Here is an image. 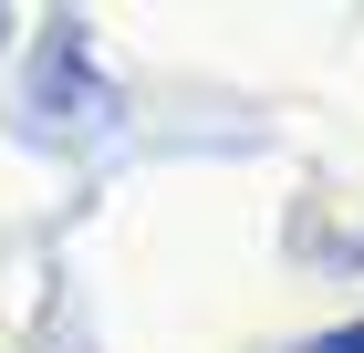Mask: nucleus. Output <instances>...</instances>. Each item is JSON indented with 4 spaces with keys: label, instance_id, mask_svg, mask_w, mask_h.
I'll list each match as a JSON object with an SVG mask.
<instances>
[{
    "label": "nucleus",
    "instance_id": "obj_1",
    "mask_svg": "<svg viewBox=\"0 0 364 353\" xmlns=\"http://www.w3.org/2000/svg\"><path fill=\"white\" fill-rule=\"evenodd\" d=\"M312 353H364V332H323V343H312Z\"/></svg>",
    "mask_w": 364,
    "mask_h": 353
}]
</instances>
